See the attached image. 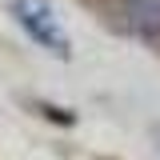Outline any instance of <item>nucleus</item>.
I'll return each instance as SVG.
<instances>
[{"label":"nucleus","mask_w":160,"mask_h":160,"mask_svg":"<svg viewBox=\"0 0 160 160\" xmlns=\"http://www.w3.org/2000/svg\"><path fill=\"white\" fill-rule=\"evenodd\" d=\"M12 16L40 48H48L52 56H68V32L60 28L48 0H12Z\"/></svg>","instance_id":"f257e3e1"},{"label":"nucleus","mask_w":160,"mask_h":160,"mask_svg":"<svg viewBox=\"0 0 160 160\" xmlns=\"http://www.w3.org/2000/svg\"><path fill=\"white\" fill-rule=\"evenodd\" d=\"M124 8L136 12V20L128 24L136 36H160V0H128Z\"/></svg>","instance_id":"f03ea898"}]
</instances>
